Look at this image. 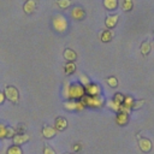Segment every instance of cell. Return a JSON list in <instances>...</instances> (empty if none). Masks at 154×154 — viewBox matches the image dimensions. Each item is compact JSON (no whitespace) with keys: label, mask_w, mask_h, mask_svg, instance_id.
Returning a JSON list of instances; mask_svg holds the SVG:
<instances>
[{"label":"cell","mask_w":154,"mask_h":154,"mask_svg":"<svg viewBox=\"0 0 154 154\" xmlns=\"http://www.w3.org/2000/svg\"><path fill=\"white\" fill-rule=\"evenodd\" d=\"M64 97H67L69 100L73 101H79L85 96V89L84 85H82L79 82H73V83H67L65 84L64 91H63Z\"/></svg>","instance_id":"obj_1"},{"label":"cell","mask_w":154,"mask_h":154,"mask_svg":"<svg viewBox=\"0 0 154 154\" xmlns=\"http://www.w3.org/2000/svg\"><path fill=\"white\" fill-rule=\"evenodd\" d=\"M85 107H91V108H100L103 106L105 103V99L99 95V96H89V95H85L83 99L79 100Z\"/></svg>","instance_id":"obj_2"},{"label":"cell","mask_w":154,"mask_h":154,"mask_svg":"<svg viewBox=\"0 0 154 154\" xmlns=\"http://www.w3.org/2000/svg\"><path fill=\"white\" fill-rule=\"evenodd\" d=\"M53 28L58 32H65L67 29V20L63 14H55L53 17Z\"/></svg>","instance_id":"obj_3"},{"label":"cell","mask_w":154,"mask_h":154,"mask_svg":"<svg viewBox=\"0 0 154 154\" xmlns=\"http://www.w3.org/2000/svg\"><path fill=\"white\" fill-rule=\"evenodd\" d=\"M4 95H5V97L7 100H10L13 103H18V101H19V93H18L17 88L13 87V85H7L5 88Z\"/></svg>","instance_id":"obj_4"},{"label":"cell","mask_w":154,"mask_h":154,"mask_svg":"<svg viewBox=\"0 0 154 154\" xmlns=\"http://www.w3.org/2000/svg\"><path fill=\"white\" fill-rule=\"evenodd\" d=\"M137 142H138V147L143 153H149L152 150V141L147 137H142V136H137Z\"/></svg>","instance_id":"obj_5"},{"label":"cell","mask_w":154,"mask_h":154,"mask_svg":"<svg viewBox=\"0 0 154 154\" xmlns=\"http://www.w3.org/2000/svg\"><path fill=\"white\" fill-rule=\"evenodd\" d=\"M84 89H85V95H89V96L101 95V87L96 83H89L88 85L84 87Z\"/></svg>","instance_id":"obj_6"},{"label":"cell","mask_w":154,"mask_h":154,"mask_svg":"<svg viewBox=\"0 0 154 154\" xmlns=\"http://www.w3.org/2000/svg\"><path fill=\"white\" fill-rule=\"evenodd\" d=\"M30 140V136L26 135V134H18V135H14L12 137V142H13V146H20V144H24L25 142H28Z\"/></svg>","instance_id":"obj_7"},{"label":"cell","mask_w":154,"mask_h":154,"mask_svg":"<svg viewBox=\"0 0 154 154\" xmlns=\"http://www.w3.org/2000/svg\"><path fill=\"white\" fill-rule=\"evenodd\" d=\"M71 16H72V18H73V19L82 20V19L85 17V12H84V10H83L82 7L76 6V7H73V8H72V11H71Z\"/></svg>","instance_id":"obj_8"},{"label":"cell","mask_w":154,"mask_h":154,"mask_svg":"<svg viewBox=\"0 0 154 154\" xmlns=\"http://www.w3.org/2000/svg\"><path fill=\"white\" fill-rule=\"evenodd\" d=\"M129 122V114L125 113V112H118L117 116H116V123L120 126H124L126 125Z\"/></svg>","instance_id":"obj_9"},{"label":"cell","mask_w":154,"mask_h":154,"mask_svg":"<svg viewBox=\"0 0 154 154\" xmlns=\"http://www.w3.org/2000/svg\"><path fill=\"white\" fill-rule=\"evenodd\" d=\"M54 128H55L57 131H63V130H65V129L67 128V120H66L65 118H63V117H58V118L55 119V122H54Z\"/></svg>","instance_id":"obj_10"},{"label":"cell","mask_w":154,"mask_h":154,"mask_svg":"<svg viewBox=\"0 0 154 154\" xmlns=\"http://www.w3.org/2000/svg\"><path fill=\"white\" fill-rule=\"evenodd\" d=\"M55 134H57V130H55L54 126L45 125V126L42 128V135H43V137H46V138H53V137L55 136Z\"/></svg>","instance_id":"obj_11"},{"label":"cell","mask_w":154,"mask_h":154,"mask_svg":"<svg viewBox=\"0 0 154 154\" xmlns=\"http://www.w3.org/2000/svg\"><path fill=\"white\" fill-rule=\"evenodd\" d=\"M118 18H119L118 14H111V16H107V17H106V20H105L106 28H108V29L114 28V26L117 25V23H118Z\"/></svg>","instance_id":"obj_12"},{"label":"cell","mask_w":154,"mask_h":154,"mask_svg":"<svg viewBox=\"0 0 154 154\" xmlns=\"http://www.w3.org/2000/svg\"><path fill=\"white\" fill-rule=\"evenodd\" d=\"M64 58L67 60V63H73L76 59H77V54L73 49L71 48H67L64 51Z\"/></svg>","instance_id":"obj_13"},{"label":"cell","mask_w":154,"mask_h":154,"mask_svg":"<svg viewBox=\"0 0 154 154\" xmlns=\"http://www.w3.org/2000/svg\"><path fill=\"white\" fill-rule=\"evenodd\" d=\"M36 0H28L25 4H24V12L25 13H28V14H31L34 11H35V8H36Z\"/></svg>","instance_id":"obj_14"},{"label":"cell","mask_w":154,"mask_h":154,"mask_svg":"<svg viewBox=\"0 0 154 154\" xmlns=\"http://www.w3.org/2000/svg\"><path fill=\"white\" fill-rule=\"evenodd\" d=\"M140 51H141V53L146 57L147 54H149V52L152 51V43L149 42V41H143L142 43H141V47H140Z\"/></svg>","instance_id":"obj_15"},{"label":"cell","mask_w":154,"mask_h":154,"mask_svg":"<svg viewBox=\"0 0 154 154\" xmlns=\"http://www.w3.org/2000/svg\"><path fill=\"white\" fill-rule=\"evenodd\" d=\"M100 38L102 42H109L113 38V32L109 29H106L100 34Z\"/></svg>","instance_id":"obj_16"},{"label":"cell","mask_w":154,"mask_h":154,"mask_svg":"<svg viewBox=\"0 0 154 154\" xmlns=\"http://www.w3.org/2000/svg\"><path fill=\"white\" fill-rule=\"evenodd\" d=\"M103 6L109 10V11H113L117 8L118 6V0H103Z\"/></svg>","instance_id":"obj_17"},{"label":"cell","mask_w":154,"mask_h":154,"mask_svg":"<svg viewBox=\"0 0 154 154\" xmlns=\"http://www.w3.org/2000/svg\"><path fill=\"white\" fill-rule=\"evenodd\" d=\"M64 71H65V73L66 75H73L75 73V71H76V65H75V63H67L65 66H64Z\"/></svg>","instance_id":"obj_18"},{"label":"cell","mask_w":154,"mask_h":154,"mask_svg":"<svg viewBox=\"0 0 154 154\" xmlns=\"http://www.w3.org/2000/svg\"><path fill=\"white\" fill-rule=\"evenodd\" d=\"M106 105H107V107H108V108H111L112 111H114V112H117V113L120 111V106H122V105L117 103L116 101H113V99H112V100H108Z\"/></svg>","instance_id":"obj_19"},{"label":"cell","mask_w":154,"mask_h":154,"mask_svg":"<svg viewBox=\"0 0 154 154\" xmlns=\"http://www.w3.org/2000/svg\"><path fill=\"white\" fill-rule=\"evenodd\" d=\"M76 106H77V101H73V100H69L64 102V108L67 111H76Z\"/></svg>","instance_id":"obj_20"},{"label":"cell","mask_w":154,"mask_h":154,"mask_svg":"<svg viewBox=\"0 0 154 154\" xmlns=\"http://www.w3.org/2000/svg\"><path fill=\"white\" fill-rule=\"evenodd\" d=\"M134 102H135V99H134L132 96H125V97H124L123 106H124V107H126V108H129V109H131V108H132Z\"/></svg>","instance_id":"obj_21"},{"label":"cell","mask_w":154,"mask_h":154,"mask_svg":"<svg viewBox=\"0 0 154 154\" xmlns=\"http://www.w3.org/2000/svg\"><path fill=\"white\" fill-rule=\"evenodd\" d=\"M123 11H131L132 10V0H122V4H120Z\"/></svg>","instance_id":"obj_22"},{"label":"cell","mask_w":154,"mask_h":154,"mask_svg":"<svg viewBox=\"0 0 154 154\" xmlns=\"http://www.w3.org/2000/svg\"><path fill=\"white\" fill-rule=\"evenodd\" d=\"M7 154H23V150L19 146H11L7 149Z\"/></svg>","instance_id":"obj_23"},{"label":"cell","mask_w":154,"mask_h":154,"mask_svg":"<svg viewBox=\"0 0 154 154\" xmlns=\"http://www.w3.org/2000/svg\"><path fill=\"white\" fill-rule=\"evenodd\" d=\"M106 82H107V84H108L111 88H116V87L118 85V79H117L114 76H111V77H108V78L106 79Z\"/></svg>","instance_id":"obj_24"},{"label":"cell","mask_w":154,"mask_h":154,"mask_svg":"<svg viewBox=\"0 0 154 154\" xmlns=\"http://www.w3.org/2000/svg\"><path fill=\"white\" fill-rule=\"evenodd\" d=\"M124 97H125V95H123L122 93H116L114 96H113V101H116V102L119 103V105H123Z\"/></svg>","instance_id":"obj_25"},{"label":"cell","mask_w":154,"mask_h":154,"mask_svg":"<svg viewBox=\"0 0 154 154\" xmlns=\"http://www.w3.org/2000/svg\"><path fill=\"white\" fill-rule=\"evenodd\" d=\"M7 129H8V126L0 123V140L1 138H7Z\"/></svg>","instance_id":"obj_26"},{"label":"cell","mask_w":154,"mask_h":154,"mask_svg":"<svg viewBox=\"0 0 154 154\" xmlns=\"http://www.w3.org/2000/svg\"><path fill=\"white\" fill-rule=\"evenodd\" d=\"M57 5H58L60 8H67V7L71 5V1H70V0H58Z\"/></svg>","instance_id":"obj_27"},{"label":"cell","mask_w":154,"mask_h":154,"mask_svg":"<svg viewBox=\"0 0 154 154\" xmlns=\"http://www.w3.org/2000/svg\"><path fill=\"white\" fill-rule=\"evenodd\" d=\"M144 102H146V101H144L143 99H141V100H135V102H134L131 109H138V108H141V107L144 105Z\"/></svg>","instance_id":"obj_28"},{"label":"cell","mask_w":154,"mask_h":154,"mask_svg":"<svg viewBox=\"0 0 154 154\" xmlns=\"http://www.w3.org/2000/svg\"><path fill=\"white\" fill-rule=\"evenodd\" d=\"M79 81H81L79 83H81L82 85H84V87H85V85H88V84L90 83L89 78H88V77H87L85 75H81V77H79Z\"/></svg>","instance_id":"obj_29"},{"label":"cell","mask_w":154,"mask_h":154,"mask_svg":"<svg viewBox=\"0 0 154 154\" xmlns=\"http://www.w3.org/2000/svg\"><path fill=\"white\" fill-rule=\"evenodd\" d=\"M43 154H55V152H54V149H53L52 147L45 146V148H43Z\"/></svg>","instance_id":"obj_30"},{"label":"cell","mask_w":154,"mask_h":154,"mask_svg":"<svg viewBox=\"0 0 154 154\" xmlns=\"http://www.w3.org/2000/svg\"><path fill=\"white\" fill-rule=\"evenodd\" d=\"M72 148H73V150H75V152H79L82 147H81V144H79V143H76V144H75Z\"/></svg>","instance_id":"obj_31"},{"label":"cell","mask_w":154,"mask_h":154,"mask_svg":"<svg viewBox=\"0 0 154 154\" xmlns=\"http://www.w3.org/2000/svg\"><path fill=\"white\" fill-rule=\"evenodd\" d=\"M5 99H6V97H5V95H4V93H1V91H0V105H1V103H4V101H5Z\"/></svg>","instance_id":"obj_32"},{"label":"cell","mask_w":154,"mask_h":154,"mask_svg":"<svg viewBox=\"0 0 154 154\" xmlns=\"http://www.w3.org/2000/svg\"><path fill=\"white\" fill-rule=\"evenodd\" d=\"M66 154H69V153H66Z\"/></svg>","instance_id":"obj_33"}]
</instances>
